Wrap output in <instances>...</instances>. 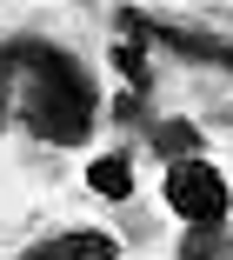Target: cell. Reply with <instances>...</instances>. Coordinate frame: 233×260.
<instances>
[{
    "label": "cell",
    "instance_id": "cell-8",
    "mask_svg": "<svg viewBox=\"0 0 233 260\" xmlns=\"http://www.w3.org/2000/svg\"><path fill=\"white\" fill-rule=\"evenodd\" d=\"M113 67L127 74V87H134V93H147V87H153V60H147V47H140V40H113Z\"/></svg>",
    "mask_w": 233,
    "mask_h": 260
},
{
    "label": "cell",
    "instance_id": "cell-6",
    "mask_svg": "<svg viewBox=\"0 0 233 260\" xmlns=\"http://www.w3.org/2000/svg\"><path fill=\"white\" fill-rule=\"evenodd\" d=\"M87 187L107 193V200H134V160L127 153H100V160L87 167Z\"/></svg>",
    "mask_w": 233,
    "mask_h": 260
},
{
    "label": "cell",
    "instance_id": "cell-2",
    "mask_svg": "<svg viewBox=\"0 0 233 260\" xmlns=\"http://www.w3.org/2000/svg\"><path fill=\"white\" fill-rule=\"evenodd\" d=\"M167 207H173L187 227H226V214H233L226 174H220L213 160H180V167H167Z\"/></svg>",
    "mask_w": 233,
    "mask_h": 260
},
{
    "label": "cell",
    "instance_id": "cell-7",
    "mask_svg": "<svg viewBox=\"0 0 233 260\" xmlns=\"http://www.w3.org/2000/svg\"><path fill=\"white\" fill-rule=\"evenodd\" d=\"M180 260H233V240H226V227H187V240H180Z\"/></svg>",
    "mask_w": 233,
    "mask_h": 260
},
{
    "label": "cell",
    "instance_id": "cell-3",
    "mask_svg": "<svg viewBox=\"0 0 233 260\" xmlns=\"http://www.w3.org/2000/svg\"><path fill=\"white\" fill-rule=\"evenodd\" d=\"M120 34H127V40H140V47H167V54H180V60H207V67L233 74V47H226L220 34H193V27H167V20L140 14V7H120Z\"/></svg>",
    "mask_w": 233,
    "mask_h": 260
},
{
    "label": "cell",
    "instance_id": "cell-5",
    "mask_svg": "<svg viewBox=\"0 0 233 260\" xmlns=\"http://www.w3.org/2000/svg\"><path fill=\"white\" fill-rule=\"evenodd\" d=\"M147 147L160 153L167 167H180V160H200V127H193V120H153Z\"/></svg>",
    "mask_w": 233,
    "mask_h": 260
},
{
    "label": "cell",
    "instance_id": "cell-9",
    "mask_svg": "<svg viewBox=\"0 0 233 260\" xmlns=\"http://www.w3.org/2000/svg\"><path fill=\"white\" fill-rule=\"evenodd\" d=\"M14 120V40H0V127Z\"/></svg>",
    "mask_w": 233,
    "mask_h": 260
},
{
    "label": "cell",
    "instance_id": "cell-1",
    "mask_svg": "<svg viewBox=\"0 0 233 260\" xmlns=\"http://www.w3.org/2000/svg\"><path fill=\"white\" fill-rule=\"evenodd\" d=\"M14 120L47 147H87L100 120L87 60H74L53 40H14Z\"/></svg>",
    "mask_w": 233,
    "mask_h": 260
},
{
    "label": "cell",
    "instance_id": "cell-4",
    "mask_svg": "<svg viewBox=\"0 0 233 260\" xmlns=\"http://www.w3.org/2000/svg\"><path fill=\"white\" fill-rule=\"evenodd\" d=\"M20 260H120V240L100 234V227H74V234H53V240L27 247Z\"/></svg>",
    "mask_w": 233,
    "mask_h": 260
}]
</instances>
